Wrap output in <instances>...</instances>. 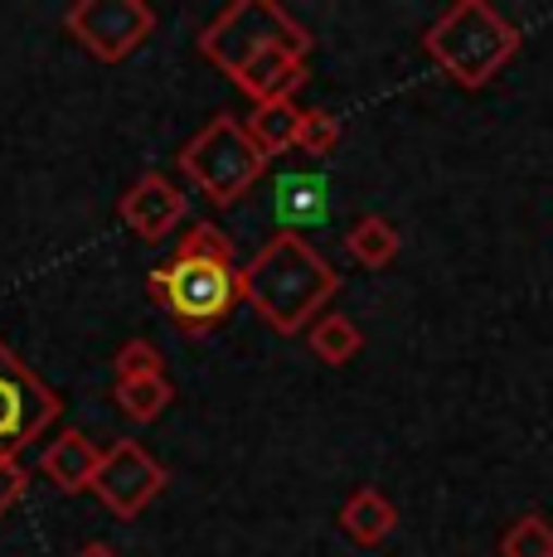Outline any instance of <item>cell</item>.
I'll return each instance as SVG.
<instances>
[{"label":"cell","instance_id":"8992f818","mask_svg":"<svg viewBox=\"0 0 553 557\" xmlns=\"http://www.w3.org/2000/svg\"><path fill=\"white\" fill-rule=\"evenodd\" d=\"M59 393L39 379L29 363L15 359V349L0 339V456H15L35 446L59 422Z\"/></svg>","mask_w":553,"mask_h":557},{"label":"cell","instance_id":"ac0fdd59","mask_svg":"<svg viewBox=\"0 0 553 557\" xmlns=\"http://www.w3.org/2000/svg\"><path fill=\"white\" fill-rule=\"evenodd\" d=\"M500 557H553V523L544 513H525L505 529L500 539Z\"/></svg>","mask_w":553,"mask_h":557},{"label":"cell","instance_id":"9c48e42d","mask_svg":"<svg viewBox=\"0 0 553 557\" xmlns=\"http://www.w3.org/2000/svg\"><path fill=\"white\" fill-rule=\"evenodd\" d=\"M180 219H185V195H180L165 175H156V170H146L122 195V223L142 243H161L165 233H175Z\"/></svg>","mask_w":553,"mask_h":557},{"label":"cell","instance_id":"2e32d148","mask_svg":"<svg viewBox=\"0 0 553 557\" xmlns=\"http://www.w3.org/2000/svg\"><path fill=\"white\" fill-rule=\"evenodd\" d=\"M306 345H311V355L321 363H331V369H345L349 359L365 349V335H359V325L349 315H340V310H331V315H321L311 330H306Z\"/></svg>","mask_w":553,"mask_h":557},{"label":"cell","instance_id":"d6986e66","mask_svg":"<svg viewBox=\"0 0 553 557\" xmlns=\"http://www.w3.org/2000/svg\"><path fill=\"white\" fill-rule=\"evenodd\" d=\"M340 136H345V126H340V116L335 112H325V107H311V112L302 116V136H296V151H306V156H331L335 146H340Z\"/></svg>","mask_w":553,"mask_h":557},{"label":"cell","instance_id":"3957f363","mask_svg":"<svg viewBox=\"0 0 553 557\" xmlns=\"http://www.w3.org/2000/svg\"><path fill=\"white\" fill-rule=\"evenodd\" d=\"M519 45H525L519 29L509 25L495 5H486V0H456V5H446L442 15L432 20L428 35H422L428 59L438 63L456 88H471V92L486 88L519 53Z\"/></svg>","mask_w":553,"mask_h":557},{"label":"cell","instance_id":"9a60e30c","mask_svg":"<svg viewBox=\"0 0 553 557\" xmlns=\"http://www.w3.org/2000/svg\"><path fill=\"white\" fill-rule=\"evenodd\" d=\"M325 180L321 175H286L276 185V213H282L286 233L306 228V223H321L325 219Z\"/></svg>","mask_w":553,"mask_h":557},{"label":"cell","instance_id":"5b68a950","mask_svg":"<svg viewBox=\"0 0 553 557\" xmlns=\"http://www.w3.org/2000/svg\"><path fill=\"white\" fill-rule=\"evenodd\" d=\"M262 49H286V53H296V59H306V53H311V35H306L282 5H272V0H233L229 10H219V15L199 29V53H205L214 69L229 73V78Z\"/></svg>","mask_w":553,"mask_h":557},{"label":"cell","instance_id":"7402d4cb","mask_svg":"<svg viewBox=\"0 0 553 557\" xmlns=\"http://www.w3.org/2000/svg\"><path fill=\"white\" fill-rule=\"evenodd\" d=\"M73 557H116V548H108V543H83Z\"/></svg>","mask_w":553,"mask_h":557},{"label":"cell","instance_id":"8fae6325","mask_svg":"<svg viewBox=\"0 0 553 557\" xmlns=\"http://www.w3.org/2000/svg\"><path fill=\"white\" fill-rule=\"evenodd\" d=\"M340 533H345L355 548H379V543L389 539L393 529H398V509H393V499L384 490L374 485H359L355 495L340 505Z\"/></svg>","mask_w":553,"mask_h":557},{"label":"cell","instance_id":"6da1fadb","mask_svg":"<svg viewBox=\"0 0 553 557\" xmlns=\"http://www.w3.org/2000/svg\"><path fill=\"white\" fill-rule=\"evenodd\" d=\"M146 292L185 335H209L243 306V267L219 223H189L175 252L146 272Z\"/></svg>","mask_w":553,"mask_h":557},{"label":"cell","instance_id":"30bf717a","mask_svg":"<svg viewBox=\"0 0 553 557\" xmlns=\"http://www.w3.org/2000/svg\"><path fill=\"white\" fill-rule=\"evenodd\" d=\"M233 83H238L258 107L292 102V92L306 83V59H296V53H286V49H262L233 73Z\"/></svg>","mask_w":553,"mask_h":557},{"label":"cell","instance_id":"44dd1931","mask_svg":"<svg viewBox=\"0 0 553 557\" xmlns=\"http://www.w3.org/2000/svg\"><path fill=\"white\" fill-rule=\"evenodd\" d=\"M25 490H29V470L15 456H0V513L15 509L25 499Z\"/></svg>","mask_w":553,"mask_h":557},{"label":"cell","instance_id":"7c38bea8","mask_svg":"<svg viewBox=\"0 0 553 557\" xmlns=\"http://www.w3.org/2000/svg\"><path fill=\"white\" fill-rule=\"evenodd\" d=\"M39 466H45V475L54 480L59 490L78 495V490H93V475H98V466H102V451L83 432H59L54 446L39 456Z\"/></svg>","mask_w":553,"mask_h":557},{"label":"cell","instance_id":"ffe728a7","mask_svg":"<svg viewBox=\"0 0 553 557\" xmlns=\"http://www.w3.org/2000/svg\"><path fill=\"white\" fill-rule=\"evenodd\" d=\"M112 373H116V383L122 379H161L165 359H161V349H156L151 339H126V345L116 349V359H112Z\"/></svg>","mask_w":553,"mask_h":557},{"label":"cell","instance_id":"e0dca14e","mask_svg":"<svg viewBox=\"0 0 553 557\" xmlns=\"http://www.w3.org/2000/svg\"><path fill=\"white\" fill-rule=\"evenodd\" d=\"M175 398V388H170V379H122L116 383V407H122L132 422H156V417L170 407Z\"/></svg>","mask_w":553,"mask_h":557},{"label":"cell","instance_id":"7a4b0ae2","mask_svg":"<svg viewBox=\"0 0 553 557\" xmlns=\"http://www.w3.org/2000/svg\"><path fill=\"white\" fill-rule=\"evenodd\" d=\"M340 292V272L302 233H272L243 267V301L258 310L276 335H302L321 320L325 301Z\"/></svg>","mask_w":553,"mask_h":557},{"label":"cell","instance_id":"5bb4252c","mask_svg":"<svg viewBox=\"0 0 553 557\" xmlns=\"http://www.w3.org/2000/svg\"><path fill=\"white\" fill-rule=\"evenodd\" d=\"M398 248H403V238L384 213H365V219L345 233V252L355 257L365 272H384L393 257H398Z\"/></svg>","mask_w":553,"mask_h":557},{"label":"cell","instance_id":"4fadbf2b","mask_svg":"<svg viewBox=\"0 0 553 557\" xmlns=\"http://www.w3.org/2000/svg\"><path fill=\"white\" fill-rule=\"evenodd\" d=\"M302 107L296 102H268V107H253V116L243 126H248L253 146H258L262 156H286L296 146V136H302Z\"/></svg>","mask_w":553,"mask_h":557},{"label":"cell","instance_id":"52a82bcc","mask_svg":"<svg viewBox=\"0 0 553 557\" xmlns=\"http://www.w3.org/2000/svg\"><path fill=\"white\" fill-rule=\"evenodd\" d=\"M63 29L93 59L122 63L156 35V10L146 0H78L63 10Z\"/></svg>","mask_w":553,"mask_h":557},{"label":"cell","instance_id":"ba28073f","mask_svg":"<svg viewBox=\"0 0 553 557\" xmlns=\"http://www.w3.org/2000/svg\"><path fill=\"white\" fill-rule=\"evenodd\" d=\"M165 466L146 451L142 442H116L112 451H102V466L98 475H93V495L102 499V509L112 513V519H136L146 505H151L156 495L165 490Z\"/></svg>","mask_w":553,"mask_h":557},{"label":"cell","instance_id":"277c9868","mask_svg":"<svg viewBox=\"0 0 553 557\" xmlns=\"http://www.w3.org/2000/svg\"><path fill=\"white\" fill-rule=\"evenodd\" d=\"M262 170H268V156L253 146L248 126L229 112L209 116L185 141V151H180V175L209 203H219V209H229V203H238L248 195L262 180Z\"/></svg>","mask_w":553,"mask_h":557}]
</instances>
